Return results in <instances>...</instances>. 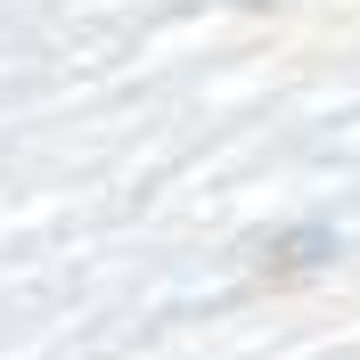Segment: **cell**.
<instances>
[{
    "instance_id": "obj_1",
    "label": "cell",
    "mask_w": 360,
    "mask_h": 360,
    "mask_svg": "<svg viewBox=\"0 0 360 360\" xmlns=\"http://www.w3.org/2000/svg\"><path fill=\"white\" fill-rule=\"evenodd\" d=\"M328 262H336V229H278V238L254 246V278H270V287H295Z\"/></svg>"
}]
</instances>
